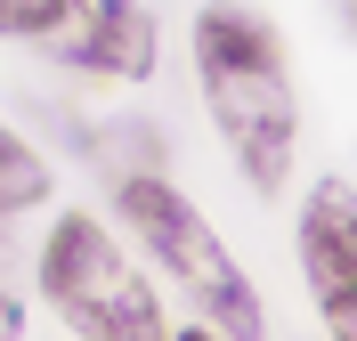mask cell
<instances>
[{"mask_svg":"<svg viewBox=\"0 0 357 341\" xmlns=\"http://www.w3.org/2000/svg\"><path fill=\"white\" fill-rule=\"evenodd\" d=\"M195 82H203V106H211L220 138L244 162V179L260 195H276L292 171V146H301V98H292L276 24L244 0H211L195 17Z\"/></svg>","mask_w":357,"mask_h":341,"instance_id":"6da1fadb","label":"cell"},{"mask_svg":"<svg viewBox=\"0 0 357 341\" xmlns=\"http://www.w3.org/2000/svg\"><path fill=\"white\" fill-rule=\"evenodd\" d=\"M114 204H122L130 236L155 252L162 268H171V285L203 309V325H211L220 341H268V309H260V293H252V276L236 268V252L220 244V227L203 220V211L187 204L171 179L130 171Z\"/></svg>","mask_w":357,"mask_h":341,"instance_id":"7a4b0ae2","label":"cell"},{"mask_svg":"<svg viewBox=\"0 0 357 341\" xmlns=\"http://www.w3.org/2000/svg\"><path fill=\"white\" fill-rule=\"evenodd\" d=\"M41 293L82 341H171V317H162L155 285L130 268V252L114 244L89 211H66V220L49 227Z\"/></svg>","mask_w":357,"mask_h":341,"instance_id":"3957f363","label":"cell"},{"mask_svg":"<svg viewBox=\"0 0 357 341\" xmlns=\"http://www.w3.org/2000/svg\"><path fill=\"white\" fill-rule=\"evenodd\" d=\"M301 285H309L325 333L357 341V220L341 179H317L301 204Z\"/></svg>","mask_w":357,"mask_h":341,"instance_id":"277c9868","label":"cell"},{"mask_svg":"<svg viewBox=\"0 0 357 341\" xmlns=\"http://www.w3.org/2000/svg\"><path fill=\"white\" fill-rule=\"evenodd\" d=\"M49 57H66L73 73H106V82H146L155 73V17H146V0H82L49 33Z\"/></svg>","mask_w":357,"mask_h":341,"instance_id":"5b68a950","label":"cell"},{"mask_svg":"<svg viewBox=\"0 0 357 341\" xmlns=\"http://www.w3.org/2000/svg\"><path fill=\"white\" fill-rule=\"evenodd\" d=\"M41 195H49V162L0 122V211H33Z\"/></svg>","mask_w":357,"mask_h":341,"instance_id":"8992f818","label":"cell"},{"mask_svg":"<svg viewBox=\"0 0 357 341\" xmlns=\"http://www.w3.org/2000/svg\"><path fill=\"white\" fill-rule=\"evenodd\" d=\"M82 0H0V41H49Z\"/></svg>","mask_w":357,"mask_h":341,"instance_id":"52a82bcc","label":"cell"},{"mask_svg":"<svg viewBox=\"0 0 357 341\" xmlns=\"http://www.w3.org/2000/svg\"><path fill=\"white\" fill-rule=\"evenodd\" d=\"M24 333V309H17V293H0V341H17Z\"/></svg>","mask_w":357,"mask_h":341,"instance_id":"ba28073f","label":"cell"},{"mask_svg":"<svg viewBox=\"0 0 357 341\" xmlns=\"http://www.w3.org/2000/svg\"><path fill=\"white\" fill-rule=\"evenodd\" d=\"M171 341H220V333H211V325H195V333H171Z\"/></svg>","mask_w":357,"mask_h":341,"instance_id":"9c48e42d","label":"cell"}]
</instances>
